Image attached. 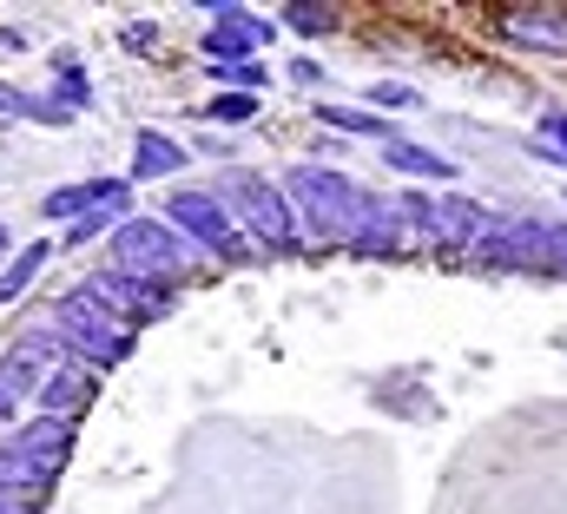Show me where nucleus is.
I'll return each instance as SVG.
<instances>
[{
  "label": "nucleus",
  "mask_w": 567,
  "mask_h": 514,
  "mask_svg": "<svg viewBox=\"0 0 567 514\" xmlns=\"http://www.w3.org/2000/svg\"><path fill=\"white\" fill-rule=\"evenodd\" d=\"M53 330H60V343H73V350L93 357V363H126V350H133L126 323H120L113 310H100L86 290H73V297L53 304Z\"/></svg>",
  "instance_id": "nucleus-4"
},
{
  "label": "nucleus",
  "mask_w": 567,
  "mask_h": 514,
  "mask_svg": "<svg viewBox=\"0 0 567 514\" xmlns=\"http://www.w3.org/2000/svg\"><path fill=\"white\" fill-rule=\"evenodd\" d=\"M495 27H502V40H515V47L567 53V7H508Z\"/></svg>",
  "instance_id": "nucleus-9"
},
{
  "label": "nucleus",
  "mask_w": 567,
  "mask_h": 514,
  "mask_svg": "<svg viewBox=\"0 0 567 514\" xmlns=\"http://www.w3.org/2000/svg\"><path fill=\"white\" fill-rule=\"evenodd\" d=\"M126 47H152V20H133L126 27Z\"/></svg>",
  "instance_id": "nucleus-25"
},
{
  "label": "nucleus",
  "mask_w": 567,
  "mask_h": 514,
  "mask_svg": "<svg viewBox=\"0 0 567 514\" xmlns=\"http://www.w3.org/2000/svg\"><path fill=\"white\" fill-rule=\"evenodd\" d=\"M535 152H548V158H561L567 165V113H542V126H535Z\"/></svg>",
  "instance_id": "nucleus-20"
},
{
  "label": "nucleus",
  "mask_w": 567,
  "mask_h": 514,
  "mask_svg": "<svg viewBox=\"0 0 567 514\" xmlns=\"http://www.w3.org/2000/svg\"><path fill=\"white\" fill-rule=\"evenodd\" d=\"M377 106H416V93H410V86H396V80H390V86H377Z\"/></svg>",
  "instance_id": "nucleus-23"
},
{
  "label": "nucleus",
  "mask_w": 567,
  "mask_h": 514,
  "mask_svg": "<svg viewBox=\"0 0 567 514\" xmlns=\"http://www.w3.org/2000/svg\"><path fill=\"white\" fill-rule=\"evenodd\" d=\"M290 73H297L303 86H317V80H323V66H317V60H290Z\"/></svg>",
  "instance_id": "nucleus-24"
},
{
  "label": "nucleus",
  "mask_w": 567,
  "mask_h": 514,
  "mask_svg": "<svg viewBox=\"0 0 567 514\" xmlns=\"http://www.w3.org/2000/svg\"><path fill=\"white\" fill-rule=\"evenodd\" d=\"M60 106H66V113H73V106H93V86H86V73H73V66L60 73Z\"/></svg>",
  "instance_id": "nucleus-22"
},
{
  "label": "nucleus",
  "mask_w": 567,
  "mask_h": 514,
  "mask_svg": "<svg viewBox=\"0 0 567 514\" xmlns=\"http://www.w3.org/2000/svg\"><path fill=\"white\" fill-rule=\"evenodd\" d=\"M258 40H271V20H251V13H238V7H218V27L205 33V53H245V60H251Z\"/></svg>",
  "instance_id": "nucleus-11"
},
{
  "label": "nucleus",
  "mask_w": 567,
  "mask_h": 514,
  "mask_svg": "<svg viewBox=\"0 0 567 514\" xmlns=\"http://www.w3.org/2000/svg\"><path fill=\"white\" fill-rule=\"evenodd\" d=\"M178 165H185V145L165 138L158 126H140V138H133V178H172Z\"/></svg>",
  "instance_id": "nucleus-13"
},
{
  "label": "nucleus",
  "mask_w": 567,
  "mask_h": 514,
  "mask_svg": "<svg viewBox=\"0 0 567 514\" xmlns=\"http://www.w3.org/2000/svg\"><path fill=\"white\" fill-rule=\"evenodd\" d=\"M317 120L337 132H357V138H383V145H396V126L383 120V113H363V106H317Z\"/></svg>",
  "instance_id": "nucleus-14"
},
{
  "label": "nucleus",
  "mask_w": 567,
  "mask_h": 514,
  "mask_svg": "<svg viewBox=\"0 0 567 514\" xmlns=\"http://www.w3.org/2000/svg\"><path fill=\"white\" fill-rule=\"evenodd\" d=\"M0 257H7V232H0Z\"/></svg>",
  "instance_id": "nucleus-26"
},
{
  "label": "nucleus",
  "mask_w": 567,
  "mask_h": 514,
  "mask_svg": "<svg viewBox=\"0 0 567 514\" xmlns=\"http://www.w3.org/2000/svg\"><path fill=\"white\" fill-rule=\"evenodd\" d=\"M192 251H198V245H185V232H172L165 218H126V225L113 232V270L145 277V284L185 277V270H192Z\"/></svg>",
  "instance_id": "nucleus-2"
},
{
  "label": "nucleus",
  "mask_w": 567,
  "mask_h": 514,
  "mask_svg": "<svg viewBox=\"0 0 567 514\" xmlns=\"http://www.w3.org/2000/svg\"><path fill=\"white\" fill-rule=\"evenodd\" d=\"M290 198H297V212L310 218V232L343 238V245H363V238L383 225V212H390V205H377L363 185H350L343 172H323V165H297V172H290Z\"/></svg>",
  "instance_id": "nucleus-1"
},
{
  "label": "nucleus",
  "mask_w": 567,
  "mask_h": 514,
  "mask_svg": "<svg viewBox=\"0 0 567 514\" xmlns=\"http://www.w3.org/2000/svg\"><path fill=\"white\" fill-rule=\"evenodd\" d=\"M47 377H53V337L20 330V343L0 357V415H13V409L27 402V389L47 383Z\"/></svg>",
  "instance_id": "nucleus-7"
},
{
  "label": "nucleus",
  "mask_w": 567,
  "mask_h": 514,
  "mask_svg": "<svg viewBox=\"0 0 567 514\" xmlns=\"http://www.w3.org/2000/svg\"><path fill=\"white\" fill-rule=\"evenodd\" d=\"M238 212H245V225L271 245V251H290L297 245V225H290V205H284V192L271 178H238Z\"/></svg>",
  "instance_id": "nucleus-8"
},
{
  "label": "nucleus",
  "mask_w": 567,
  "mask_h": 514,
  "mask_svg": "<svg viewBox=\"0 0 567 514\" xmlns=\"http://www.w3.org/2000/svg\"><path fill=\"white\" fill-rule=\"evenodd\" d=\"M0 514H20V508H7V502H0Z\"/></svg>",
  "instance_id": "nucleus-27"
},
{
  "label": "nucleus",
  "mask_w": 567,
  "mask_h": 514,
  "mask_svg": "<svg viewBox=\"0 0 567 514\" xmlns=\"http://www.w3.org/2000/svg\"><path fill=\"white\" fill-rule=\"evenodd\" d=\"M40 264H47V245H40V238H33L27 251L7 257V270H0V304H13V297H20V290H27V284L40 277Z\"/></svg>",
  "instance_id": "nucleus-15"
},
{
  "label": "nucleus",
  "mask_w": 567,
  "mask_h": 514,
  "mask_svg": "<svg viewBox=\"0 0 567 514\" xmlns=\"http://www.w3.org/2000/svg\"><path fill=\"white\" fill-rule=\"evenodd\" d=\"M383 152H390V165L410 172V178H455V165L435 158V152H423V145H403V138H396V145H383Z\"/></svg>",
  "instance_id": "nucleus-16"
},
{
  "label": "nucleus",
  "mask_w": 567,
  "mask_h": 514,
  "mask_svg": "<svg viewBox=\"0 0 567 514\" xmlns=\"http://www.w3.org/2000/svg\"><path fill=\"white\" fill-rule=\"evenodd\" d=\"M80 290H86L100 310H113L120 323H145V317H158V310L172 304L165 284H145V277H126V270H93Z\"/></svg>",
  "instance_id": "nucleus-6"
},
{
  "label": "nucleus",
  "mask_w": 567,
  "mask_h": 514,
  "mask_svg": "<svg viewBox=\"0 0 567 514\" xmlns=\"http://www.w3.org/2000/svg\"><path fill=\"white\" fill-rule=\"evenodd\" d=\"M120 225H126V218H120V205H93L66 238H73V245H86V238H100V232H120Z\"/></svg>",
  "instance_id": "nucleus-19"
},
{
  "label": "nucleus",
  "mask_w": 567,
  "mask_h": 514,
  "mask_svg": "<svg viewBox=\"0 0 567 514\" xmlns=\"http://www.w3.org/2000/svg\"><path fill=\"white\" fill-rule=\"evenodd\" d=\"M165 225H178L198 251H212L218 264H238V257H251V245L238 238V225L205 198V192H172V205H165Z\"/></svg>",
  "instance_id": "nucleus-5"
},
{
  "label": "nucleus",
  "mask_w": 567,
  "mask_h": 514,
  "mask_svg": "<svg viewBox=\"0 0 567 514\" xmlns=\"http://www.w3.org/2000/svg\"><path fill=\"white\" fill-rule=\"evenodd\" d=\"M205 73H212V80H225V86H238V93H258V86L271 80V73L258 66V60H212Z\"/></svg>",
  "instance_id": "nucleus-18"
},
{
  "label": "nucleus",
  "mask_w": 567,
  "mask_h": 514,
  "mask_svg": "<svg viewBox=\"0 0 567 514\" xmlns=\"http://www.w3.org/2000/svg\"><path fill=\"white\" fill-rule=\"evenodd\" d=\"M66 455H73V422H53V415H40V422H27L7 449H0V489H53V475L66 469Z\"/></svg>",
  "instance_id": "nucleus-3"
},
{
  "label": "nucleus",
  "mask_w": 567,
  "mask_h": 514,
  "mask_svg": "<svg viewBox=\"0 0 567 514\" xmlns=\"http://www.w3.org/2000/svg\"><path fill=\"white\" fill-rule=\"evenodd\" d=\"M284 27H290V33H330V27H337V7H323V0H290V7H284Z\"/></svg>",
  "instance_id": "nucleus-17"
},
{
  "label": "nucleus",
  "mask_w": 567,
  "mask_h": 514,
  "mask_svg": "<svg viewBox=\"0 0 567 514\" xmlns=\"http://www.w3.org/2000/svg\"><path fill=\"white\" fill-rule=\"evenodd\" d=\"M258 113V93H218L212 100V120H251Z\"/></svg>",
  "instance_id": "nucleus-21"
},
{
  "label": "nucleus",
  "mask_w": 567,
  "mask_h": 514,
  "mask_svg": "<svg viewBox=\"0 0 567 514\" xmlns=\"http://www.w3.org/2000/svg\"><path fill=\"white\" fill-rule=\"evenodd\" d=\"M93 205H126V178H86V185H66V192H53L47 198V218H86Z\"/></svg>",
  "instance_id": "nucleus-12"
},
{
  "label": "nucleus",
  "mask_w": 567,
  "mask_h": 514,
  "mask_svg": "<svg viewBox=\"0 0 567 514\" xmlns=\"http://www.w3.org/2000/svg\"><path fill=\"white\" fill-rule=\"evenodd\" d=\"M93 395H100V377L86 363H53V377L40 383V409L53 422H73L80 409H93Z\"/></svg>",
  "instance_id": "nucleus-10"
}]
</instances>
